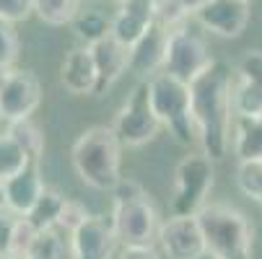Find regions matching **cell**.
<instances>
[{
  "label": "cell",
  "mask_w": 262,
  "mask_h": 259,
  "mask_svg": "<svg viewBox=\"0 0 262 259\" xmlns=\"http://www.w3.org/2000/svg\"><path fill=\"white\" fill-rule=\"evenodd\" d=\"M231 83H234V70L223 60H213L210 67L203 70L190 83L198 143L200 151L210 161H223L231 148V127H234Z\"/></svg>",
  "instance_id": "6da1fadb"
},
{
  "label": "cell",
  "mask_w": 262,
  "mask_h": 259,
  "mask_svg": "<svg viewBox=\"0 0 262 259\" xmlns=\"http://www.w3.org/2000/svg\"><path fill=\"white\" fill-rule=\"evenodd\" d=\"M70 163L83 184L99 192H112L117 187L120 163H122V143L117 140L112 125L86 127L70 148Z\"/></svg>",
  "instance_id": "7a4b0ae2"
},
{
  "label": "cell",
  "mask_w": 262,
  "mask_h": 259,
  "mask_svg": "<svg viewBox=\"0 0 262 259\" xmlns=\"http://www.w3.org/2000/svg\"><path fill=\"white\" fill-rule=\"evenodd\" d=\"M198 223L213 259H252L254 226L239 207L208 202L198 213Z\"/></svg>",
  "instance_id": "3957f363"
},
{
  "label": "cell",
  "mask_w": 262,
  "mask_h": 259,
  "mask_svg": "<svg viewBox=\"0 0 262 259\" xmlns=\"http://www.w3.org/2000/svg\"><path fill=\"white\" fill-rule=\"evenodd\" d=\"M112 223L125 246H154L159 241V213L135 179H120L112 190Z\"/></svg>",
  "instance_id": "277c9868"
},
{
  "label": "cell",
  "mask_w": 262,
  "mask_h": 259,
  "mask_svg": "<svg viewBox=\"0 0 262 259\" xmlns=\"http://www.w3.org/2000/svg\"><path fill=\"white\" fill-rule=\"evenodd\" d=\"M148 96H151L154 114L159 117L161 127H166L169 135L179 145L190 148L192 143H198V127H195V120H192V101H190V86L161 70L148 81Z\"/></svg>",
  "instance_id": "5b68a950"
},
{
  "label": "cell",
  "mask_w": 262,
  "mask_h": 259,
  "mask_svg": "<svg viewBox=\"0 0 262 259\" xmlns=\"http://www.w3.org/2000/svg\"><path fill=\"white\" fill-rule=\"evenodd\" d=\"M213 181H215V161H210L203 151L184 156L174 169V190L169 200L171 215L198 218V213L208 205Z\"/></svg>",
  "instance_id": "8992f818"
},
{
  "label": "cell",
  "mask_w": 262,
  "mask_h": 259,
  "mask_svg": "<svg viewBox=\"0 0 262 259\" xmlns=\"http://www.w3.org/2000/svg\"><path fill=\"white\" fill-rule=\"evenodd\" d=\"M112 130H115L122 148L125 145L127 148H143V145L156 140L161 122L154 114L151 96H148V81H143L133 88L130 99L120 106L115 122H112Z\"/></svg>",
  "instance_id": "52a82bcc"
},
{
  "label": "cell",
  "mask_w": 262,
  "mask_h": 259,
  "mask_svg": "<svg viewBox=\"0 0 262 259\" xmlns=\"http://www.w3.org/2000/svg\"><path fill=\"white\" fill-rule=\"evenodd\" d=\"M213 62L205 42L195 31L187 26L171 29L169 34V47H166V60H164V73L179 78L182 83L190 86L203 70H208Z\"/></svg>",
  "instance_id": "ba28073f"
},
{
  "label": "cell",
  "mask_w": 262,
  "mask_h": 259,
  "mask_svg": "<svg viewBox=\"0 0 262 259\" xmlns=\"http://www.w3.org/2000/svg\"><path fill=\"white\" fill-rule=\"evenodd\" d=\"M42 104V83L31 70H11L0 83V120L21 122L31 120V114Z\"/></svg>",
  "instance_id": "9c48e42d"
},
{
  "label": "cell",
  "mask_w": 262,
  "mask_h": 259,
  "mask_svg": "<svg viewBox=\"0 0 262 259\" xmlns=\"http://www.w3.org/2000/svg\"><path fill=\"white\" fill-rule=\"evenodd\" d=\"M120 236L112 223V215H91L70 233L73 259H112L117 254Z\"/></svg>",
  "instance_id": "30bf717a"
},
{
  "label": "cell",
  "mask_w": 262,
  "mask_h": 259,
  "mask_svg": "<svg viewBox=\"0 0 262 259\" xmlns=\"http://www.w3.org/2000/svg\"><path fill=\"white\" fill-rule=\"evenodd\" d=\"M159 244L166 259H203L208 254L198 218H169L161 223Z\"/></svg>",
  "instance_id": "8fae6325"
},
{
  "label": "cell",
  "mask_w": 262,
  "mask_h": 259,
  "mask_svg": "<svg viewBox=\"0 0 262 259\" xmlns=\"http://www.w3.org/2000/svg\"><path fill=\"white\" fill-rule=\"evenodd\" d=\"M195 18L215 36L236 39L249 26V3L247 0H205L198 8Z\"/></svg>",
  "instance_id": "7c38bea8"
},
{
  "label": "cell",
  "mask_w": 262,
  "mask_h": 259,
  "mask_svg": "<svg viewBox=\"0 0 262 259\" xmlns=\"http://www.w3.org/2000/svg\"><path fill=\"white\" fill-rule=\"evenodd\" d=\"M169 29L161 26L159 21L148 29L140 42L130 47V73H135L138 78H148L151 81L156 73L164 70V60H166V47H169Z\"/></svg>",
  "instance_id": "4fadbf2b"
},
{
  "label": "cell",
  "mask_w": 262,
  "mask_h": 259,
  "mask_svg": "<svg viewBox=\"0 0 262 259\" xmlns=\"http://www.w3.org/2000/svg\"><path fill=\"white\" fill-rule=\"evenodd\" d=\"M156 23V3L154 0H125L120 3L117 16L112 18L109 34L125 47L140 42V36Z\"/></svg>",
  "instance_id": "5bb4252c"
},
{
  "label": "cell",
  "mask_w": 262,
  "mask_h": 259,
  "mask_svg": "<svg viewBox=\"0 0 262 259\" xmlns=\"http://www.w3.org/2000/svg\"><path fill=\"white\" fill-rule=\"evenodd\" d=\"M91 55H94V62H96V73H99L96 96H101L130 70V47L120 44L115 36L109 34L101 42L91 44Z\"/></svg>",
  "instance_id": "9a60e30c"
},
{
  "label": "cell",
  "mask_w": 262,
  "mask_h": 259,
  "mask_svg": "<svg viewBox=\"0 0 262 259\" xmlns=\"http://www.w3.org/2000/svg\"><path fill=\"white\" fill-rule=\"evenodd\" d=\"M45 187H47V184L42 181L39 166L31 163L26 171H21V174H16V176H11V179L3 181V205L11 213L26 218L34 210L36 200L42 197Z\"/></svg>",
  "instance_id": "2e32d148"
},
{
  "label": "cell",
  "mask_w": 262,
  "mask_h": 259,
  "mask_svg": "<svg viewBox=\"0 0 262 259\" xmlns=\"http://www.w3.org/2000/svg\"><path fill=\"white\" fill-rule=\"evenodd\" d=\"M60 81L65 91L73 96H96L99 73H96L91 47H76L68 52L62 70H60Z\"/></svg>",
  "instance_id": "e0dca14e"
},
{
  "label": "cell",
  "mask_w": 262,
  "mask_h": 259,
  "mask_svg": "<svg viewBox=\"0 0 262 259\" xmlns=\"http://www.w3.org/2000/svg\"><path fill=\"white\" fill-rule=\"evenodd\" d=\"M231 151L239 161H262V120H234Z\"/></svg>",
  "instance_id": "ac0fdd59"
},
{
  "label": "cell",
  "mask_w": 262,
  "mask_h": 259,
  "mask_svg": "<svg viewBox=\"0 0 262 259\" xmlns=\"http://www.w3.org/2000/svg\"><path fill=\"white\" fill-rule=\"evenodd\" d=\"M231 109H234V120H262V86L247 83L234 76Z\"/></svg>",
  "instance_id": "d6986e66"
},
{
  "label": "cell",
  "mask_w": 262,
  "mask_h": 259,
  "mask_svg": "<svg viewBox=\"0 0 262 259\" xmlns=\"http://www.w3.org/2000/svg\"><path fill=\"white\" fill-rule=\"evenodd\" d=\"M65 200H68V197H62L60 190H55V187H45L42 197L36 200L34 210H31L26 218H29L39 231H45V228H57V223H60V213H62V207H65Z\"/></svg>",
  "instance_id": "ffe728a7"
},
{
  "label": "cell",
  "mask_w": 262,
  "mask_h": 259,
  "mask_svg": "<svg viewBox=\"0 0 262 259\" xmlns=\"http://www.w3.org/2000/svg\"><path fill=\"white\" fill-rule=\"evenodd\" d=\"M81 3L83 0H34V13L50 26H65L76 21Z\"/></svg>",
  "instance_id": "44dd1931"
},
{
  "label": "cell",
  "mask_w": 262,
  "mask_h": 259,
  "mask_svg": "<svg viewBox=\"0 0 262 259\" xmlns=\"http://www.w3.org/2000/svg\"><path fill=\"white\" fill-rule=\"evenodd\" d=\"M154 3H156V21L171 31L184 26V21L195 16L205 0H154Z\"/></svg>",
  "instance_id": "7402d4cb"
},
{
  "label": "cell",
  "mask_w": 262,
  "mask_h": 259,
  "mask_svg": "<svg viewBox=\"0 0 262 259\" xmlns=\"http://www.w3.org/2000/svg\"><path fill=\"white\" fill-rule=\"evenodd\" d=\"M6 132L29 153V158L34 163H39V158L45 153V135H42L39 125H36L34 120H21V122H11L6 127Z\"/></svg>",
  "instance_id": "603a6c76"
},
{
  "label": "cell",
  "mask_w": 262,
  "mask_h": 259,
  "mask_svg": "<svg viewBox=\"0 0 262 259\" xmlns=\"http://www.w3.org/2000/svg\"><path fill=\"white\" fill-rule=\"evenodd\" d=\"M34 161L29 158V153L24 148L8 135V132H0V179H11L21 171H26Z\"/></svg>",
  "instance_id": "cb8c5ba5"
},
{
  "label": "cell",
  "mask_w": 262,
  "mask_h": 259,
  "mask_svg": "<svg viewBox=\"0 0 262 259\" xmlns=\"http://www.w3.org/2000/svg\"><path fill=\"white\" fill-rule=\"evenodd\" d=\"M73 29H76L78 39L86 42V47L101 42L104 36H109V29H112V21L101 13V11H81L76 16V21H73Z\"/></svg>",
  "instance_id": "d4e9b609"
},
{
  "label": "cell",
  "mask_w": 262,
  "mask_h": 259,
  "mask_svg": "<svg viewBox=\"0 0 262 259\" xmlns=\"http://www.w3.org/2000/svg\"><path fill=\"white\" fill-rule=\"evenodd\" d=\"M236 187L242 190V195L262 205V161H239Z\"/></svg>",
  "instance_id": "484cf974"
},
{
  "label": "cell",
  "mask_w": 262,
  "mask_h": 259,
  "mask_svg": "<svg viewBox=\"0 0 262 259\" xmlns=\"http://www.w3.org/2000/svg\"><path fill=\"white\" fill-rule=\"evenodd\" d=\"M18 52H21V42H18V34H16L13 23L0 21V83L13 70Z\"/></svg>",
  "instance_id": "4316f807"
},
{
  "label": "cell",
  "mask_w": 262,
  "mask_h": 259,
  "mask_svg": "<svg viewBox=\"0 0 262 259\" xmlns=\"http://www.w3.org/2000/svg\"><path fill=\"white\" fill-rule=\"evenodd\" d=\"M62 251H65V246H62L60 233L55 228H45L31 241L26 259H62Z\"/></svg>",
  "instance_id": "83f0119b"
},
{
  "label": "cell",
  "mask_w": 262,
  "mask_h": 259,
  "mask_svg": "<svg viewBox=\"0 0 262 259\" xmlns=\"http://www.w3.org/2000/svg\"><path fill=\"white\" fill-rule=\"evenodd\" d=\"M234 76L247 83L262 86V50H247L234 65Z\"/></svg>",
  "instance_id": "f1b7e54d"
},
{
  "label": "cell",
  "mask_w": 262,
  "mask_h": 259,
  "mask_svg": "<svg viewBox=\"0 0 262 259\" xmlns=\"http://www.w3.org/2000/svg\"><path fill=\"white\" fill-rule=\"evenodd\" d=\"M36 233H39V228H36L29 218H21L16 220V228H13V239H11V254L8 256H26L31 241L36 239Z\"/></svg>",
  "instance_id": "f546056e"
},
{
  "label": "cell",
  "mask_w": 262,
  "mask_h": 259,
  "mask_svg": "<svg viewBox=\"0 0 262 259\" xmlns=\"http://www.w3.org/2000/svg\"><path fill=\"white\" fill-rule=\"evenodd\" d=\"M89 218H91V213L86 210L83 202H78V200H65V207H62V213H60V223H57V228H65V231L73 233L81 223H86Z\"/></svg>",
  "instance_id": "4dcf8cb0"
},
{
  "label": "cell",
  "mask_w": 262,
  "mask_h": 259,
  "mask_svg": "<svg viewBox=\"0 0 262 259\" xmlns=\"http://www.w3.org/2000/svg\"><path fill=\"white\" fill-rule=\"evenodd\" d=\"M34 13V0H0V21L18 23Z\"/></svg>",
  "instance_id": "1f68e13d"
},
{
  "label": "cell",
  "mask_w": 262,
  "mask_h": 259,
  "mask_svg": "<svg viewBox=\"0 0 262 259\" xmlns=\"http://www.w3.org/2000/svg\"><path fill=\"white\" fill-rule=\"evenodd\" d=\"M16 220H18L16 213H11L6 205H0V259H6L11 254V239H13Z\"/></svg>",
  "instance_id": "d6a6232c"
},
{
  "label": "cell",
  "mask_w": 262,
  "mask_h": 259,
  "mask_svg": "<svg viewBox=\"0 0 262 259\" xmlns=\"http://www.w3.org/2000/svg\"><path fill=\"white\" fill-rule=\"evenodd\" d=\"M120 259H161V254L154 246H125Z\"/></svg>",
  "instance_id": "836d02e7"
},
{
  "label": "cell",
  "mask_w": 262,
  "mask_h": 259,
  "mask_svg": "<svg viewBox=\"0 0 262 259\" xmlns=\"http://www.w3.org/2000/svg\"><path fill=\"white\" fill-rule=\"evenodd\" d=\"M0 205H3V179H0Z\"/></svg>",
  "instance_id": "e575fe53"
},
{
  "label": "cell",
  "mask_w": 262,
  "mask_h": 259,
  "mask_svg": "<svg viewBox=\"0 0 262 259\" xmlns=\"http://www.w3.org/2000/svg\"><path fill=\"white\" fill-rule=\"evenodd\" d=\"M6 259H26V256H6Z\"/></svg>",
  "instance_id": "d590c367"
},
{
  "label": "cell",
  "mask_w": 262,
  "mask_h": 259,
  "mask_svg": "<svg viewBox=\"0 0 262 259\" xmlns=\"http://www.w3.org/2000/svg\"><path fill=\"white\" fill-rule=\"evenodd\" d=\"M115 3H125V0H115Z\"/></svg>",
  "instance_id": "8d00e7d4"
},
{
  "label": "cell",
  "mask_w": 262,
  "mask_h": 259,
  "mask_svg": "<svg viewBox=\"0 0 262 259\" xmlns=\"http://www.w3.org/2000/svg\"><path fill=\"white\" fill-rule=\"evenodd\" d=\"M247 3H249V0H247Z\"/></svg>",
  "instance_id": "74e56055"
},
{
  "label": "cell",
  "mask_w": 262,
  "mask_h": 259,
  "mask_svg": "<svg viewBox=\"0 0 262 259\" xmlns=\"http://www.w3.org/2000/svg\"><path fill=\"white\" fill-rule=\"evenodd\" d=\"M0 122H3V120H0Z\"/></svg>",
  "instance_id": "f35d334b"
}]
</instances>
